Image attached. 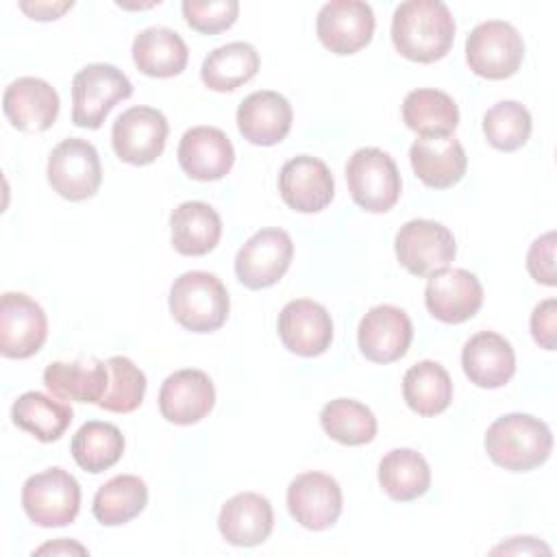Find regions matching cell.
Returning a JSON list of instances; mask_svg holds the SVG:
<instances>
[{
  "instance_id": "ba28073f",
  "label": "cell",
  "mask_w": 557,
  "mask_h": 557,
  "mask_svg": "<svg viewBox=\"0 0 557 557\" xmlns=\"http://www.w3.org/2000/svg\"><path fill=\"white\" fill-rule=\"evenodd\" d=\"M48 183L65 200L91 198L102 183V165L94 144L67 137L48 157Z\"/></svg>"
},
{
  "instance_id": "8d00e7d4",
  "label": "cell",
  "mask_w": 557,
  "mask_h": 557,
  "mask_svg": "<svg viewBox=\"0 0 557 557\" xmlns=\"http://www.w3.org/2000/svg\"><path fill=\"white\" fill-rule=\"evenodd\" d=\"M531 113L516 100H500L483 115V135L487 144L503 152L522 148L531 137Z\"/></svg>"
},
{
  "instance_id": "4fadbf2b",
  "label": "cell",
  "mask_w": 557,
  "mask_h": 557,
  "mask_svg": "<svg viewBox=\"0 0 557 557\" xmlns=\"http://www.w3.org/2000/svg\"><path fill=\"white\" fill-rule=\"evenodd\" d=\"M48 337V320L39 302L20 292L0 298V352L9 359H26L39 352Z\"/></svg>"
},
{
  "instance_id": "74e56055",
  "label": "cell",
  "mask_w": 557,
  "mask_h": 557,
  "mask_svg": "<svg viewBox=\"0 0 557 557\" xmlns=\"http://www.w3.org/2000/svg\"><path fill=\"white\" fill-rule=\"evenodd\" d=\"M109 383L107 392L100 398L98 407L113 413H131L135 411L146 394V374L122 355L107 359Z\"/></svg>"
},
{
  "instance_id": "b9f144b4",
  "label": "cell",
  "mask_w": 557,
  "mask_h": 557,
  "mask_svg": "<svg viewBox=\"0 0 557 557\" xmlns=\"http://www.w3.org/2000/svg\"><path fill=\"white\" fill-rule=\"evenodd\" d=\"M74 7V2H20V9L30 15L33 20L39 22H48V20H57L61 17L65 11H70Z\"/></svg>"
},
{
  "instance_id": "836d02e7",
  "label": "cell",
  "mask_w": 557,
  "mask_h": 557,
  "mask_svg": "<svg viewBox=\"0 0 557 557\" xmlns=\"http://www.w3.org/2000/svg\"><path fill=\"white\" fill-rule=\"evenodd\" d=\"M70 450L78 468L98 474L120 461L124 453V435L111 422L89 420L74 433Z\"/></svg>"
},
{
  "instance_id": "277c9868",
  "label": "cell",
  "mask_w": 557,
  "mask_h": 557,
  "mask_svg": "<svg viewBox=\"0 0 557 557\" xmlns=\"http://www.w3.org/2000/svg\"><path fill=\"white\" fill-rule=\"evenodd\" d=\"M128 76L109 63H89L72 78V122L81 128H100L109 111L131 98Z\"/></svg>"
},
{
  "instance_id": "d4e9b609",
  "label": "cell",
  "mask_w": 557,
  "mask_h": 557,
  "mask_svg": "<svg viewBox=\"0 0 557 557\" xmlns=\"http://www.w3.org/2000/svg\"><path fill=\"white\" fill-rule=\"evenodd\" d=\"M274 527V511L265 496L242 492L228 498L218 516L222 537L233 546H257L265 542Z\"/></svg>"
},
{
  "instance_id": "2e32d148",
  "label": "cell",
  "mask_w": 557,
  "mask_h": 557,
  "mask_svg": "<svg viewBox=\"0 0 557 557\" xmlns=\"http://www.w3.org/2000/svg\"><path fill=\"white\" fill-rule=\"evenodd\" d=\"M413 339L409 315L394 305L372 307L359 322L357 342L366 359L374 363H392L407 355Z\"/></svg>"
},
{
  "instance_id": "30bf717a",
  "label": "cell",
  "mask_w": 557,
  "mask_h": 557,
  "mask_svg": "<svg viewBox=\"0 0 557 557\" xmlns=\"http://www.w3.org/2000/svg\"><path fill=\"white\" fill-rule=\"evenodd\" d=\"M294 257V242L283 228H261L239 248L235 274L248 289H265L283 278Z\"/></svg>"
},
{
  "instance_id": "8992f818",
  "label": "cell",
  "mask_w": 557,
  "mask_h": 557,
  "mask_svg": "<svg viewBox=\"0 0 557 557\" xmlns=\"http://www.w3.org/2000/svg\"><path fill=\"white\" fill-rule=\"evenodd\" d=\"M524 59V41L520 33L503 20L476 24L466 39L468 67L490 81L513 76Z\"/></svg>"
},
{
  "instance_id": "ab89813d",
  "label": "cell",
  "mask_w": 557,
  "mask_h": 557,
  "mask_svg": "<svg viewBox=\"0 0 557 557\" xmlns=\"http://www.w3.org/2000/svg\"><path fill=\"white\" fill-rule=\"evenodd\" d=\"M555 231H548L546 235L537 237L529 252H527V270L533 276V281L553 287L557 283L555 274Z\"/></svg>"
},
{
  "instance_id": "484cf974",
  "label": "cell",
  "mask_w": 557,
  "mask_h": 557,
  "mask_svg": "<svg viewBox=\"0 0 557 557\" xmlns=\"http://www.w3.org/2000/svg\"><path fill=\"white\" fill-rule=\"evenodd\" d=\"M172 246L185 257H202L211 252L222 235L218 211L202 200H187L170 213Z\"/></svg>"
},
{
  "instance_id": "f35d334b",
  "label": "cell",
  "mask_w": 557,
  "mask_h": 557,
  "mask_svg": "<svg viewBox=\"0 0 557 557\" xmlns=\"http://www.w3.org/2000/svg\"><path fill=\"white\" fill-rule=\"evenodd\" d=\"M181 9L185 22L202 35H218L231 28L239 13V4L235 0H185Z\"/></svg>"
},
{
  "instance_id": "ac0fdd59",
  "label": "cell",
  "mask_w": 557,
  "mask_h": 557,
  "mask_svg": "<svg viewBox=\"0 0 557 557\" xmlns=\"http://www.w3.org/2000/svg\"><path fill=\"white\" fill-rule=\"evenodd\" d=\"M276 329L283 346L300 357H318L333 342L331 313L309 298L287 302L278 313Z\"/></svg>"
},
{
  "instance_id": "9a60e30c",
  "label": "cell",
  "mask_w": 557,
  "mask_h": 557,
  "mask_svg": "<svg viewBox=\"0 0 557 557\" xmlns=\"http://www.w3.org/2000/svg\"><path fill=\"white\" fill-rule=\"evenodd\" d=\"M278 191L289 209L298 213H318L331 205L335 181L322 159L298 154L281 168Z\"/></svg>"
},
{
  "instance_id": "5b68a950",
  "label": "cell",
  "mask_w": 557,
  "mask_h": 557,
  "mask_svg": "<svg viewBox=\"0 0 557 557\" xmlns=\"http://www.w3.org/2000/svg\"><path fill=\"white\" fill-rule=\"evenodd\" d=\"M348 191L363 211L385 213L400 198V172L394 159L379 148H359L346 163Z\"/></svg>"
},
{
  "instance_id": "52a82bcc",
  "label": "cell",
  "mask_w": 557,
  "mask_h": 557,
  "mask_svg": "<svg viewBox=\"0 0 557 557\" xmlns=\"http://www.w3.org/2000/svg\"><path fill=\"white\" fill-rule=\"evenodd\" d=\"M22 507L37 527H65L81 509V485L63 468H48L22 485Z\"/></svg>"
},
{
  "instance_id": "9c48e42d",
  "label": "cell",
  "mask_w": 557,
  "mask_h": 557,
  "mask_svg": "<svg viewBox=\"0 0 557 557\" xmlns=\"http://www.w3.org/2000/svg\"><path fill=\"white\" fill-rule=\"evenodd\" d=\"M394 250L400 265L413 276H431L457 255L455 235L435 220H409L394 237Z\"/></svg>"
},
{
  "instance_id": "d6a6232c",
  "label": "cell",
  "mask_w": 557,
  "mask_h": 557,
  "mask_svg": "<svg viewBox=\"0 0 557 557\" xmlns=\"http://www.w3.org/2000/svg\"><path fill=\"white\" fill-rule=\"evenodd\" d=\"M259 72V54L246 41H231L209 52L200 67L202 83L213 91H233Z\"/></svg>"
},
{
  "instance_id": "ffe728a7",
  "label": "cell",
  "mask_w": 557,
  "mask_h": 557,
  "mask_svg": "<svg viewBox=\"0 0 557 557\" xmlns=\"http://www.w3.org/2000/svg\"><path fill=\"white\" fill-rule=\"evenodd\" d=\"M178 165L194 181H220L235 163V148L224 131L194 126L178 141Z\"/></svg>"
},
{
  "instance_id": "8fae6325",
  "label": "cell",
  "mask_w": 557,
  "mask_h": 557,
  "mask_svg": "<svg viewBox=\"0 0 557 557\" xmlns=\"http://www.w3.org/2000/svg\"><path fill=\"white\" fill-rule=\"evenodd\" d=\"M168 139V120L154 107L126 109L111 128V144L120 161L148 165L161 157Z\"/></svg>"
},
{
  "instance_id": "d590c367",
  "label": "cell",
  "mask_w": 557,
  "mask_h": 557,
  "mask_svg": "<svg viewBox=\"0 0 557 557\" xmlns=\"http://www.w3.org/2000/svg\"><path fill=\"white\" fill-rule=\"evenodd\" d=\"M324 433L344 446H363L376 435V418L370 407L352 398H335L320 413Z\"/></svg>"
},
{
  "instance_id": "83f0119b",
  "label": "cell",
  "mask_w": 557,
  "mask_h": 557,
  "mask_svg": "<svg viewBox=\"0 0 557 557\" xmlns=\"http://www.w3.org/2000/svg\"><path fill=\"white\" fill-rule=\"evenodd\" d=\"M44 383L61 400L98 405L109 383L107 361H52L44 370Z\"/></svg>"
},
{
  "instance_id": "e0dca14e",
  "label": "cell",
  "mask_w": 557,
  "mask_h": 557,
  "mask_svg": "<svg viewBox=\"0 0 557 557\" xmlns=\"http://www.w3.org/2000/svg\"><path fill=\"white\" fill-rule=\"evenodd\" d=\"M287 509L300 527L324 531L342 513V487L324 472H302L287 487Z\"/></svg>"
},
{
  "instance_id": "ee69618b",
  "label": "cell",
  "mask_w": 557,
  "mask_h": 557,
  "mask_svg": "<svg viewBox=\"0 0 557 557\" xmlns=\"http://www.w3.org/2000/svg\"><path fill=\"white\" fill-rule=\"evenodd\" d=\"M37 555H44V553H78V555H85L87 548H83L81 544L76 542H70V540H59V542H52V544H44L35 550Z\"/></svg>"
},
{
  "instance_id": "7bdbcfd3",
  "label": "cell",
  "mask_w": 557,
  "mask_h": 557,
  "mask_svg": "<svg viewBox=\"0 0 557 557\" xmlns=\"http://www.w3.org/2000/svg\"><path fill=\"white\" fill-rule=\"evenodd\" d=\"M546 553L550 555V548L537 542L535 537H511L507 544L496 546L492 553Z\"/></svg>"
},
{
  "instance_id": "e575fe53",
  "label": "cell",
  "mask_w": 557,
  "mask_h": 557,
  "mask_svg": "<svg viewBox=\"0 0 557 557\" xmlns=\"http://www.w3.org/2000/svg\"><path fill=\"white\" fill-rule=\"evenodd\" d=\"M148 503V487L135 474H117L109 479L94 496V518L104 527L126 524L137 518Z\"/></svg>"
},
{
  "instance_id": "f1b7e54d",
  "label": "cell",
  "mask_w": 557,
  "mask_h": 557,
  "mask_svg": "<svg viewBox=\"0 0 557 557\" xmlns=\"http://www.w3.org/2000/svg\"><path fill=\"white\" fill-rule=\"evenodd\" d=\"M403 120L420 137H444L457 128L459 109L446 91L413 89L403 100Z\"/></svg>"
},
{
  "instance_id": "7402d4cb",
  "label": "cell",
  "mask_w": 557,
  "mask_h": 557,
  "mask_svg": "<svg viewBox=\"0 0 557 557\" xmlns=\"http://www.w3.org/2000/svg\"><path fill=\"white\" fill-rule=\"evenodd\" d=\"M289 100L272 89L252 91L237 107V128L242 137L255 146H274L283 141L292 128Z\"/></svg>"
},
{
  "instance_id": "cb8c5ba5",
  "label": "cell",
  "mask_w": 557,
  "mask_h": 557,
  "mask_svg": "<svg viewBox=\"0 0 557 557\" xmlns=\"http://www.w3.org/2000/svg\"><path fill=\"white\" fill-rule=\"evenodd\" d=\"M409 161L416 176L433 189L457 185L468 168L466 150L453 135L416 139L409 148Z\"/></svg>"
},
{
  "instance_id": "1f68e13d",
  "label": "cell",
  "mask_w": 557,
  "mask_h": 557,
  "mask_svg": "<svg viewBox=\"0 0 557 557\" xmlns=\"http://www.w3.org/2000/svg\"><path fill=\"white\" fill-rule=\"evenodd\" d=\"M379 483L389 498L407 503L429 492L431 468L418 450L394 448L379 463Z\"/></svg>"
},
{
  "instance_id": "7c38bea8",
  "label": "cell",
  "mask_w": 557,
  "mask_h": 557,
  "mask_svg": "<svg viewBox=\"0 0 557 557\" xmlns=\"http://www.w3.org/2000/svg\"><path fill=\"white\" fill-rule=\"evenodd\" d=\"M374 24V11L368 2L331 0L318 13L315 33L326 50L346 57L370 44Z\"/></svg>"
},
{
  "instance_id": "60d3db41",
  "label": "cell",
  "mask_w": 557,
  "mask_h": 557,
  "mask_svg": "<svg viewBox=\"0 0 557 557\" xmlns=\"http://www.w3.org/2000/svg\"><path fill=\"white\" fill-rule=\"evenodd\" d=\"M555 320H557V300L555 298L542 300L531 313V335L546 350H555V346H557V322Z\"/></svg>"
},
{
  "instance_id": "4dcf8cb0",
  "label": "cell",
  "mask_w": 557,
  "mask_h": 557,
  "mask_svg": "<svg viewBox=\"0 0 557 557\" xmlns=\"http://www.w3.org/2000/svg\"><path fill=\"white\" fill-rule=\"evenodd\" d=\"M403 398L416 413L437 416L453 400L450 374L437 361H418L403 376Z\"/></svg>"
},
{
  "instance_id": "603a6c76",
  "label": "cell",
  "mask_w": 557,
  "mask_h": 557,
  "mask_svg": "<svg viewBox=\"0 0 557 557\" xmlns=\"http://www.w3.org/2000/svg\"><path fill=\"white\" fill-rule=\"evenodd\" d=\"M461 368L476 387L496 389L507 385L516 374V355L503 335L479 331L463 344Z\"/></svg>"
},
{
  "instance_id": "5bb4252c",
  "label": "cell",
  "mask_w": 557,
  "mask_h": 557,
  "mask_svg": "<svg viewBox=\"0 0 557 557\" xmlns=\"http://www.w3.org/2000/svg\"><path fill=\"white\" fill-rule=\"evenodd\" d=\"M424 305L435 320L461 324L481 309L483 287L479 278L463 268H442L429 276Z\"/></svg>"
},
{
  "instance_id": "d6986e66",
  "label": "cell",
  "mask_w": 557,
  "mask_h": 557,
  "mask_svg": "<svg viewBox=\"0 0 557 557\" xmlns=\"http://www.w3.org/2000/svg\"><path fill=\"white\" fill-rule=\"evenodd\" d=\"M215 405V387L202 370L185 368L170 374L159 389V411L172 424H196Z\"/></svg>"
},
{
  "instance_id": "44dd1931",
  "label": "cell",
  "mask_w": 557,
  "mask_h": 557,
  "mask_svg": "<svg viewBox=\"0 0 557 557\" xmlns=\"http://www.w3.org/2000/svg\"><path fill=\"white\" fill-rule=\"evenodd\" d=\"M2 111L13 128L41 133L48 131L59 115V94L44 78L22 76L4 89Z\"/></svg>"
},
{
  "instance_id": "3957f363",
  "label": "cell",
  "mask_w": 557,
  "mask_h": 557,
  "mask_svg": "<svg viewBox=\"0 0 557 557\" xmlns=\"http://www.w3.org/2000/svg\"><path fill=\"white\" fill-rule=\"evenodd\" d=\"M228 309V292L211 272H185L170 287V313L191 333L218 331L226 322Z\"/></svg>"
},
{
  "instance_id": "6da1fadb",
  "label": "cell",
  "mask_w": 557,
  "mask_h": 557,
  "mask_svg": "<svg viewBox=\"0 0 557 557\" xmlns=\"http://www.w3.org/2000/svg\"><path fill=\"white\" fill-rule=\"evenodd\" d=\"M455 17L440 0H407L392 17V44L409 61L433 63L455 41Z\"/></svg>"
},
{
  "instance_id": "7a4b0ae2",
  "label": "cell",
  "mask_w": 557,
  "mask_h": 557,
  "mask_svg": "<svg viewBox=\"0 0 557 557\" xmlns=\"http://www.w3.org/2000/svg\"><path fill=\"white\" fill-rule=\"evenodd\" d=\"M485 450L496 466L509 472H529L548 459L553 433L535 416L507 413L487 426Z\"/></svg>"
},
{
  "instance_id": "f546056e",
  "label": "cell",
  "mask_w": 557,
  "mask_h": 557,
  "mask_svg": "<svg viewBox=\"0 0 557 557\" xmlns=\"http://www.w3.org/2000/svg\"><path fill=\"white\" fill-rule=\"evenodd\" d=\"M13 424L35 435L39 442H57L70 426L74 411L70 405L41 392H24L11 407Z\"/></svg>"
},
{
  "instance_id": "4316f807",
  "label": "cell",
  "mask_w": 557,
  "mask_h": 557,
  "mask_svg": "<svg viewBox=\"0 0 557 557\" xmlns=\"http://www.w3.org/2000/svg\"><path fill=\"white\" fill-rule=\"evenodd\" d=\"M131 52L137 70L152 78H170L181 74L189 59L183 37L165 26H150L137 33Z\"/></svg>"
}]
</instances>
